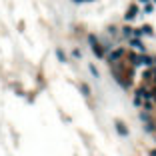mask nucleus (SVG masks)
<instances>
[{"label":"nucleus","instance_id":"nucleus-10","mask_svg":"<svg viewBox=\"0 0 156 156\" xmlns=\"http://www.w3.org/2000/svg\"><path fill=\"white\" fill-rule=\"evenodd\" d=\"M144 12H146V14H152V12H154V4H152V2H146V6H144Z\"/></svg>","mask_w":156,"mask_h":156},{"label":"nucleus","instance_id":"nucleus-19","mask_svg":"<svg viewBox=\"0 0 156 156\" xmlns=\"http://www.w3.org/2000/svg\"><path fill=\"white\" fill-rule=\"evenodd\" d=\"M84 2H94V0H84Z\"/></svg>","mask_w":156,"mask_h":156},{"label":"nucleus","instance_id":"nucleus-14","mask_svg":"<svg viewBox=\"0 0 156 156\" xmlns=\"http://www.w3.org/2000/svg\"><path fill=\"white\" fill-rule=\"evenodd\" d=\"M144 108H146V110H152V108H154V104H152L150 100H146V102H144Z\"/></svg>","mask_w":156,"mask_h":156},{"label":"nucleus","instance_id":"nucleus-16","mask_svg":"<svg viewBox=\"0 0 156 156\" xmlns=\"http://www.w3.org/2000/svg\"><path fill=\"white\" fill-rule=\"evenodd\" d=\"M154 128H156L154 124H146V130H148V132H154Z\"/></svg>","mask_w":156,"mask_h":156},{"label":"nucleus","instance_id":"nucleus-6","mask_svg":"<svg viewBox=\"0 0 156 156\" xmlns=\"http://www.w3.org/2000/svg\"><path fill=\"white\" fill-rule=\"evenodd\" d=\"M142 60H144V54H130V62H132L134 66H140Z\"/></svg>","mask_w":156,"mask_h":156},{"label":"nucleus","instance_id":"nucleus-5","mask_svg":"<svg viewBox=\"0 0 156 156\" xmlns=\"http://www.w3.org/2000/svg\"><path fill=\"white\" fill-rule=\"evenodd\" d=\"M136 16H138V6L132 4L130 8H128V12H126V16H124V18H126V20H134Z\"/></svg>","mask_w":156,"mask_h":156},{"label":"nucleus","instance_id":"nucleus-9","mask_svg":"<svg viewBox=\"0 0 156 156\" xmlns=\"http://www.w3.org/2000/svg\"><path fill=\"white\" fill-rule=\"evenodd\" d=\"M56 56H58V60H60V62H66V54H64L60 48H56Z\"/></svg>","mask_w":156,"mask_h":156},{"label":"nucleus","instance_id":"nucleus-15","mask_svg":"<svg viewBox=\"0 0 156 156\" xmlns=\"http://www.w3.org/2000/svg\"><path fill=\"white\" fill-rule=\"evenodd\" d=\"M72 56H74V58H80L82 54H80V50H76V48H74V50H72Z\"/></svg>","mask_w":156,"mask_h":156},{"label":"nucleus","instance_id":"nucleus-3","mask_svg":"<svg viewBox=\"0 0 156 156\" xmlns=\"http://www.w3.org/2000/svg\"><path fill=\"white\" fill-rule=\"evenodd\" d=\"M130 46H132L134 50H138V52H144V50H146V48H144V44H142V40H138L136 36L130 38Z\"/></svg>","mask_w":156,"mask_h":156},{"label":"nucleus","instance_id":"nucleus-13","mask_svg":"<svg viewBox=\"0 0 156 156\" xmlns=\"http://www.w3.org/2000/svg\"><path fill=\"white\" fill-rule=\"evenodd\" d=\"M88 68H90V72H92V76H96V78L100 76V74H98V70H96V66H92V64H90Z\"/></svg>","mask_w":156,"mask_h":156},{"label":"nucleus","instance_id":"nucleus-11","mask_svg":"<svg viewBox=\"0 0 156 156\" xmlns=\"http://www.w3.org/2000/svg\"><path fill=\"white\" fill-rule=\"evenodd\" d=\"M134 106H142V96L134 94Z\"/></svg>","mask_w":156,"mask_h":156},{"label":"nucleus","instance_id":"nucleus-7","mask_svg":"<svg viewBox=\"0 0 156 156\" xmlns=\"http://www.w3.org/2000/svg\"><path fill=\"white\" fill-rule=\"evenodd\" d=\"M122 34L126 38H132L134 36V28H132V26H122Z\"/></svg>","mask_w":156,"mask_h":156},{"label":"nucleus","instance_id":"nucleus-21","mask_svg":"<svg viewBox=\"0 0 156 156\" xmlns=\"http://www.w3.org/2000/svg\"><path fill=\"white\" fill-rule=\"evenodd\" d=\"M152 4H156V0H152Z\"/></svg>","mask_w":156,"mask_h":156},{"label":"nucleus","instance_id":"nucleus-20","mask_svg":"<svg viewBox=\"0 0 156 156\" xmlns=\"http://www.w3.org/2000/svg\"><path fill=\"white\" fill-rule=\"evenodd\" d=\"M76 2H84V0H76Z\"/></svg>","mask_w":156,"mask_h":156},{"label":"nucleus","instance_id":"nucleus-18","mask_svg":"<svg viewBox=\"0 0 156 156\" xmlns=\"http://www.w3.org/2000/svg\"><path fill=\"white\" fill-rule=\"evenodd\" d=\"M140 2H144V4H146V2H150V0H140Z\"/></svg>","mask_w":156,"mask_h":156},{"label":"nucleus","instance_id":"nucleus-8","mask_svg":"<svg viewBox=\"0 0 156 156\" xmlns=\"http://www.w3.org/2000/svg\"><path fill=\"white\" fill-rule=\"evenodd\" d=\"M140 32H142V34H146V36H152V34H154V30H152L150 24H144V26L140 28Z\"/></svg>","mask_w":156,"mask_h":156},{"label":"nucleus","instance_id":"nucleus-2","mask_svg":"<svg viewBox=\"0 0 156 156\" xmlns=\"http://www.w3.org/2000/svg\"><path fill=\"white\" fill-rule=\"evenodd\" d=\"M122 56H124V50H122V48H116V50H112L108 54V58H106V60H108V62H116V60H120Z\"/></svg>","mask_w":156,"mask_h":156},{"label":"nucleus","instance_id":"nucleus-4","mask_svg":"<svg viewBox=\"0 0 156 156\" xmlns=\"http://www.w3.org/2000/svg\"><path fill=\"white\" fill-rule=\"evenodd\" d=\"M116 132H118V134H122V136L126 138L128 134H130V130H128V126H126L124 122H120V120H118V122H116Z\"/></svg>","mask_w":156,"mask_h":156},{"label":"nucleus","instance_id":"nucleus-12","mask_svg":"<svg viewBox=\"0 0 156 156\" xmlns=\"http://www.w3.org/2000/svg\"><path fill=\"white\" fill-rule=\"evenodd\" d=\"M80 88H82V94H86V96H90V88H88V86H86V84H82V86H80Z\"/></svg>","mask_w":156,"mask_h":156},{"label":"nucleus","instance_id":"nucleus-17","mask_svg":"<svg viewBox=\"0 0 156 156\" xmlns=\"http://www.w3.org/2000/svg\"><path fill=\"white\" fill-rule=\"evenodd\" d=\"M150 156H156V150H150Z\"/></svg>","mask_w":156,"mask_h":156},{"label":"nucleus","instance_id":"nucleus-1","mask_svg":"<svg viewBox=\"0 0 156 156\" xmlns=\"http://www.w3.org/2000/svg\"><path fill=\"white\" fill-rule=\"evenodd\" d=\"M88 42H90V46H92V50H94L96 56H98V58H104V48L98 44V40H96L94 34H88Z\"/></svg>","mask_w":156,"mask_h":156}]
</instances>
